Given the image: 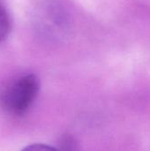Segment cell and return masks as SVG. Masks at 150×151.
Listing matches in <instances>:
<instances>
[{"label": "cell", "instance_id": "2", "mask_svg": "<svg viewBox=\"0 0 150 151\" xmlns=\"http://www.w3.org/2000/svg\"><path fill=\"white\" fill-rule=\"evenodd\" d=\"M11 29V19L7 8L0 0V42H4Z\"/></svg>", "mask_w": 150, "mask_h": 151}, {"label": "cell", "instance_id": "1", "mask_svg": "<svg viewBox=\"0 0 150 151\" xmlns=\"http://www.w3.org/2000/svg\"><path fill=\"white\" fill-rule=\"evenodd\" d=\"M39 90L40 81L36 75L19 76L10 82L2 92V106L13 116H22L34 104Z\"/></svg>", "mask_w": 150, "mask_h": 151}, {"label": "cell", "instance_id": "3", "mask_svg": "<svg viewBox=\"0 0 150 151\" xmlns=\"http://www.w3.org/2000/svg\"><path fill=\"white\" fill-rule=\"evenodd\" d=\"M62 146L63 149H67V150H73L72 145H75L73 140L71 137H64L63 138V142H62Z\"/></svg>", "mask_w": 150, "mask_h": 151}, {"label": "cell", "instance_id": "4", "mask_svg": "<svg viewBox=\"0 0 150 151\" xmlns=\"http://www.w3.org/2000/svg\"><path fill=\"white\" fill-rule=\"evenodd\" d=\"M26 150H55L54 148L43 144H33L30 147L28 146Z\"/></svg>", "mask_w": 150, "mask_h": 151}]
</instances>
